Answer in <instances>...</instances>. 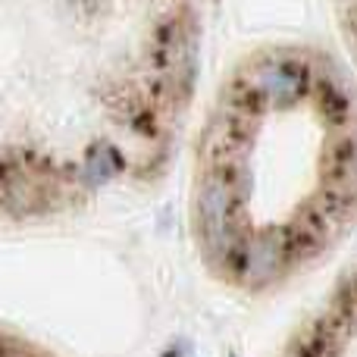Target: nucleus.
I'll use <instances>...</instances> for the list:
<instances>
[{
	"label": "nucleus",
	"instance_id": "nucleus-1",
	"mask_svg": "<svg viewBox=\"0 0 357 357\" xmlns=\"http://www.w3.org/2000/svg\"><path fill=\"white\" fill-rule=\"evenodd\" d=\"M245 178L222 163H210L204 169L195 191V229L201 238L204 257L210 266L226 273L238 241L245 238V216H241V188Z\"/></svg>",
	"mask_w": 357,
	"mask_h": 357
},
{
	"label": "nucleus",
	"instance_id": "nucleus-2",
	"mask_svg": "<svg viewBox=\"0 0 357 357\" xmlns=\"http://www.w3.org/2000/svg\"><path fill=\"white\" fill-rule=\"evenodd\" d=\"M238 85L248 91L257 110H285L301 104L314 91V63L304 56L289 54H266L248 63Z\"/></svg>",
	"mask_w": 357,
	"mask_h": 357
},
{
	"label": "nucleus",
	"instance_id": "nucleus-3",
	"mask_svg": "<svg viewBox=\"0 0 357 357\" xmlns=\"http://www.w3.org/2000/svg\"><path fill=\"white\" fill-rule=\"evenodd\" d=\"M295 260V245L289 232H276V229L245 232L226 266V276L248 291H266L289 276Z\"/></svg>",
	"mask_w": 357,
	"mask_h": 357
},
{
	"label": "nucleus",
	"instance_id": "nucleus-4",
	"mask_svg": "<svg viewBox=\"0 0 357 357\" xmlns=\"http://www.w3.org/2000/svg\"><path fill=\"white\" fill-rule=\"evenodd\" d=\"M113 157H116V148H113V144H107V142L94 144V148L88 151V157H85V182H91V185L107 182V178L116 173Z\"/></svg>",
	"mask_w": 357,
	"mask_h": 357
}]
</instances>
